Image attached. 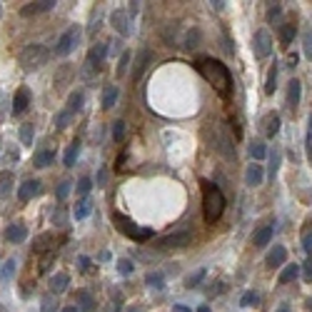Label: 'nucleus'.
Instances as JSON below:
<instances>
[{
  "instance_id": "3",
  "label": "nucleus",
  "mask_w": 312,
  "mask_h": 312,
  "mask_svg": "<svg viewBox=\"0 0 312 312\" xmlns=\"http://www.w3.org/2000/svg\"><path fill=\"white\" fill-rule=\"evenodd\" d=\"M113 222H115V227L123 232L125 238H130V240H135V243H147V240H152V230H150V227H140L137 222H132L130 217H125L123 212H113Z\"/></svg>"
},
{
  "instance_id": "31",
  "label": "nucleus",
  "mask_w": 312,
  "mask_h": 312,
  "mask_svg": "<svg viewBox=\"0 0 312 312\" xmlns=\"http://www.w3.org/2000/svg\"><path fill=\"white\" fill-rule=\"evenodd\" d=\"M83 100H85V98H83V93H80V90H72V93H70V98H67V110H70L72 115H75V113H80V110H83Z\"/></svg>"
},
{
  "instance_id": "48",
  "label": "nucleus",
  "mask_w": 312,
  "mask_h": 312,
  "mask_svg": "<svg viewBox=\"0 0 312 312\" xmlns=\"http://www.w3.org/2000/svg\"><path fill=\"white\" fill-rule=\"evenodd\" d=\"M302 277H305V282H312V257L302 262Z\"/></svg>"
},
{
  "instance_id": "50",
  "label": "nucleus",
  "mask_w": 312,
  "mask_h": 312,
  "mask_svg": "<svg viewBox=\"0 0 312 312\" xmlns=\"http://www.w3.org/2000/svg\"><path fill=\"white\" fill-rule=\"evenodd\" d=\"M127 62H130V53H123V55H120V62H118V75H125Z\"/></svg>"
},
{
  "instance_id": "22",
  "label": "nucleus",
  "mask_w": 312,
  "mask_h": 312,
  "mask_svg": "<svg viewBox=\"0 0 312 312\" xmlns=\"http://www.w3.org/2000/svg\"><path fill=\"white\" fill-rule=\"evenodd\" d=\"M118 95H120V88H118V85H108V88L103 90V100H100V105H103V110H110V108L115 105V100H118Z\"/></svg>"
},
{
  "instance_id": "39",
  "label": "nucleus",
  "mask_w": 312,
  "mask_h": 312,
  "mask_svg": "<svg viewBox=\"0 0 312 312\" xmlns=\"http://www.w3.org/2000/svg\"><path fill=\"white\" fill-rule=\"evenodd\" d=\"M90 187H93V180L85 175V178H80V180H77V187H75V190H77V195H80V197H88Z\"/></svg>"
},
{
  "instance_id": "36",
  "label": "nucleus",
  "mask_w": 312,
  "mask_h": 312,
  "mask_svg": "<svg viewBox=\"0 0 312 312\" xmlns=\"http://www.w3.org/2000/svg\"><path fill=\"white\" fill-rule=\"evenodd\" d=\"M202 277H205V267H200V270H195V272H192V275H190V277H187V280H185V285H187V287H190V290H192V287H197V285L202 282Z\"/></svg>"
},
{
  "instance_id": "10",
  "label": "nucleus",
  "mask_w": 312,
  "mask_h": 312,
  "mask_svg": "<svg viewBox=\"0 0 312 312\" xmlns=\"http://www.w3.org/2000/svg\"><path fill=\"white\" fill-rule=\"evenodd\" d=\"M25 238H28V230H25V225H20V222H13V225H8V227H5V240H8V243H13V245H20V243H25Z\"/></svg>"
},
{
  "instance_id": "5",
  "label": "nucleus",
  "mask_w": 312,
  "mask_h": 312,
  "mask_svg": "<svg viewBox=\"0 0 312 312\" xmlns=\"http://www.w3.org/2000/svg\"><path fill=\"white\" fill-rule=\"evenodd\" d=\"M205 132H212V140H210V145L217 150V152H222L227 160H232L235 158V145H232V140L227 137V132L222 130V127H217V125H212V130L207 127Z\"/></svg>"
},
{
  "instance_id": "45",
  "label": "nucleus",
  "mask_w": 312,
  "mask_h": 312,
  "mask_svg": "<svg viewBox=\"0 0 312 312\" xmlns=\"http://www.w3.org/2000/svg\"><path fill=\"white\" fill-rule=\"evenodd\" d=\"M280 13H282V5L280 3H270L267 5V20H277Z\"/></svg>"
},
{
  "instance_id": "32",
  "label": "nucleus",
  "mask_w": 312,
  "mask_h": 312,
  "mask_svg": "<svg viewBox=\"0 0 312 312\" xmlns=\"http://www.w3.org/2000/svg\"><path fill=\"white\" fill-rule=\"evenodd\" d=\"M265 155H267L265 142H262V140H252V142H250V158H252V160H262Z\"/></svg>"
},
{
  "instance_id": "46",
  "label": "nucleus",
  "mask_w": 312,
  "mask_h": 312,
  "mask_svg": "<svg viewBox=\"0 0 312 312\" xmlns=\"http://www.w3.org/2000/svg\"><path fill=\"white\" fill-rule=\"evenodd\" d=\"M118 270H120V275H130V272L135 270V265H132V262H130L127 257H123V260L118 262Z\"/></svg>"
},
{
  "instance_id": "63",
  "label": "nucleus",
  "mask_w": 312,
  "mask_h": 312,
  "mask_svg": "<svg viewBox=\"0 0 312 312\" xmlns=\"http://www.w3.org/2000/svg\"><path fill=\"white\" fill-rule=\"evenodd\" d=\"M127 312H137V310H127Z\"/></svg>"
},
{
  "instance_id": "49",
  "label": "nucleus",
  "mask_w": 312,
  "mask_h": 312,
  "mask_svg": "<svg viewBox=\"0 0 312 312\" xmlns=\"http://www.w3.org/2000/svg\"><path fill=\"white\" fill-rule=\"evenodd\" d=\"M302 50H305V55L307 58H312V33H305V38H302Z\"/></svg>"
},
{
  "instance_id": "26",
  "label": "nucleus",
  "mask_w": 312,
  "mask_h": 312,
  "mask_svg": "<svg viewBox=\"0 0 312 312\" xmlns=\"http://www.w3.org/2000/svg\"><path fill=\"white\" fill-rule=\"evenodd\" d=\"M75 300H77L80 310H85V312H90L95 307V297H93L88 290H77V292H75Z\"/></svg>"
},
{
  "instance_id": "53",
  "label": "nucleus",
  "mask_w": 312,
  "mask_h": 312,
  "mask_svg": "<svg viewBox=\"0 0 312 312\" xmlns=\"http://www.w3.org/2000/svg\"><path fill=\"white\" fill-rule=\"evenodd\" d=\"M305 145H312V113L307 118V137H305Z\"/></svg>"
},
{
  "instance_id": "33",
  "label": "nucleus",
  "mask_w": 312,
  "mask_h": 312,
  "mask_svg": "<svg viewBox=\"0 0 312 312\" xmlns=\"http://www.w3.org/2000/svg\"><path fill=\"white\" fill-rule=\"evenodd\" d=\"M302 250L307 257H312V222H307L302 230Z\"/></svg>"
},
{
  "instance_id": "59",
  "label": "nucleus",
  "mask_w": 312,
  "mask_h": 312,
  "mask_svg": "<svg viewBox=\"0 0 312 312\" xmlns=\"http://www.w3.org/2000/svg\"><path fill=\"white\" fill-rule=\"evenodd\" d=\"M307 158H310V163H312V145H307Z\"/></svg>"
},
{
  "instance_id": "21",
  "label": "nucleus",
  "mask_w": 312,
  "mask_h": 312,
  "mask_svg": "<svg viewBox=\"0 0 312 312\" xmlns=\"http://www.w3.org/2000/svg\"><path fill=\"white\" fill-rule=\"evenodd\" d=\"M67 285H70V275H67V272H55V275L50 277V290H53L55 295H62V292L67 290Z\"/></svg>"
},
{
  "instance_id": "43",
  "label": "nucleus",
  "mask_w": 312,
  "mask_h": 312,
  "mask_svg": "<svg viewBox=\"0 0 312 312\" xmlns=\"http://www.w3.org/2000/svg\"><path fill=\"white\" fill-rule=\"evenodd\" d=\"M123 137H125V120H115L113 123V140L120 142Z\"/></svg>"
},
{
  "instance_id": "12",
  "label": "nucleus",
  "mask_w": 312,
  "mask_h": 312,
  "mask_svg": "<svg viewBox=\"0 0 312 312\" xmlns=\"http://www.w3.org/2000/svg\"><path fill=\"white\" fill-rule=\"evenodd\" d=\"M28 108H30V90L28 88H20L15 93V100H13V115H23Z\"/></svg>"
},
{
  "instance_id": "38",
  "label": "nucleus",
  "mask_w": 312,
  "mask_h": 312,
  "mask_svg": "<svg viewBox=\"0 0 312 312\" xmlns=\"http://www.w3.org/2000/svg\"><path fill=\"white\" fill-rule=\"evenodd\" d=\"M280 158H282V152L275 147L272 150V155H270V178H275L277 175V168H280Z\"/></svg>"
},
{
  "instance_id": "51",
  "label": "nucleus",
  "mask_w": 312,
  "mask_h": 312,
  "mask_svg": "<svg viewBox=\"0 0 312 312\" xmlns=\"http://www.w3.org/2000/svg\"><path fill=\"white\" fill-rule=\"evenodd\" d=\"M77 265H80V270H83V272H90V265H93V262H90V257L80 255V257H77Z\"/></svg>"
},
{
  "instance_id": "18",
  "label": "nucleus",
  "mask_w": 312,
  "mask_h": 312,
  "mask_svg": "<svg viewBox=\"0 0 312 312\" xmlns=\"http://www.w3.org/2000/svg\"><path fill=\"white\" fill-rule=\"evenodd\" d=\"M262 178H265V173H262V165H257V163L248 165V170H245V183H248L250 187L262 185Z\"/></svg>"
},
{
  "instance_id": "40",
  "label": "nucleus",
  "mask_w": 312,
  "mask_h": 312,
  "mask_svg": "<svg viewBox=\"0 0 312 312\" xmlns=\"http://www.w3.org/2000/svg\"><path fill=\"white\" fill-rule=\"evenodd\" d=\"M70 120H72V113H70V110H62V113L55 115V127H58V130H65Z\"/></svg>"
},
{
  "instance_id": "47",
  "label": "nucleus",
  "mask_w": 312,
  "mask_h": 312,
  "mask_svg": "<svg viewBox=\"0 0 312 312\" xmlns=\"http://www.w3.org/2000/svg\"><path fill=\"white\" fill-rule=\"evenodd\" d=\"M197 40H200V30H190L185 40V48H197Z\"/></svg>"
},
{
  "instance_id": "19",
  "label": "nucleus",
  "mask_w": 312,
  "mask_h": 312,
  "mask_svg": "<svg viewBox=\"0 0 312 312\" xmlns=\"http://www.w3.org/2000/svg\"><path fill=\"white\" fill-rule=\"evenodd\" d=\"M150 50H140L137 53V58H135V67H132V83L135 80H140V75L145 72V67H147V62H150Z\"/></svg>"
},
{
  "instance_id": "55",
  "label": "nucleus",
  "mask_w": 312,
  "mask_h": 312,
  "mask_svg": "<svg viewBox=\"0 0 312 312\" xmlns=\"http://www.w3.org/2000/svg\"><path fill=\"white\" fill-rule=\"evenodd\" d=\"M173 312H192V310H190V307H185V305H175V307H173Z\"/></svg>"
},
{
  "instance_id": "7",
  "label": "nucleus",
  "mask_w": 312,
  "mask_h": 312,
  "mask_svg": "<svg viewBox=\"0 0 312 312\" xmlns=\"http://www.w3.org/2000/svg\"><path fill=\"white\" fill-rule=\"evenodd\" d=\"M77 45V28H67L58 38V45H55V53L58 55H70Z\"/></svg>"
},
{
  "instance_id": "29",
  "label": "nucleus",
  "mask_w": 312,
  "mask_h": 312,
  "mask_svg": "<svg viewBox=\"0 0 312 312\" xmlns=\"http://www.w3.org/2000/svg\"><path fill=\"white\" fill-rule=\"evenodd\" d=\"M145 285L150 287V290H163L165 287V275L163 272H147V277H145Z\"/></svg>"
},
{
  "instance_id": "61",
  "label": "nucleus",
  "mask_w": 312,
  "mask_h": 312,
  "mask_svg": "<svg viewBox=\"0 0 312 312\" xmlns=\"http://www.w3.org/2000/svg\"><path fill=\"white\" fill-rule=\"evenodd\" d=\"M307 312H312V297L307 300Z\"/></svg>"
},
{
  "instance_id": "34",
  "label": "nucleus",
  "mask_w": 312,
  "mask_h": 312,
  "mask_svg": "<svg viewBox=\"0 0 312 312\" xmlns=\"http://www.w3.org/2000/svg\"><path fill=\"white\" fill-rule=\"evenodd\" d=\"M33 137H35V127H33V123H25L20 127V142L23 145H33Z\"/></svg>"
},
{
  "instance_id": "20",
  "label": "nucleus",
  "mask_w": 312,
  "mask_h": 312,
  "mask_svg": "<svg viewBox=\"0 0 312 312\" xmlns=\"http://www.w3.org/2000/svg\"><path fill=\"white\" fill-rule=\"evenodd\" d=\"M262 130H265L267 137H275L280 132V115L277 113H267L265 120H262Z\"/></svg>"
},
{
  "instance_id": "58",
  "label": "nucleus",
  "mask_w": 312,
  "mask_h": 312,
  "mask_svg": "<svg viewBox=\"0 0 312 312\" xmlns=\"http://www.w3.org/2000/svg\"><path fill=\"white\" fill-rule=\"evenodd\" d=\"M197 312H210V307H207V305H202V307H197Z\"/></svg>"
},
{
  "instance_id": "17",
  "label": "nucleus",
  "mask_w": 312,
  "mask_h": 312,
  "mask_svg": "<svg viewBox=\"0 0 312 312\" xmlns=\"http://www.w3.org/2000/svg\"><path fill=\"white\" fill-rule=\"evenodd\" d=\"M285 260H287V250L280 248V245H275V248L267 252V257H265V262H267V267H270V270H272V267L285 265Z\"/></svg>"
},
{
  "instance_id": "60",
  "label": "nucleus",
  "mask_w": 312,
  "mask_h": 312,
  "mask_svg": "<svg viewBox=\"0 0 312 312\" xmlns=\"http://www.w3.org/2000/svg\"><path fill=\"white\" fill-rule=\"evenodd\" d=\"M277 312H290V307H287V305H282V307H280Z\"/></svg>"
},
{
  "instance_id": "11",
  "label": "nucleus",
  "mask_w": 312,
  "mask_h": 312,
  "mask_svg": "<svg viewBox=\"0 0 312 312\" xmlns=\"http://www.w3.org/2000/svg\"><path fill=\"white\" fill-rule=\"evenodd\" d=\"M53 8H55L53 0H33V3H28L20 13H23L25 18H30V15H38V13H48V10H53Z\"/></svg>"
},
{
  "instance_id": "35",
  "label": "nucleus",
  "mask_w": 312,
  "mask_h": 312,
  "mask_svg": "<svg viewBox=\"0 0 312 312\" xmlns=\"http://www.w3.org/2000/svg\"><path fill=\"white\" fill-rule=\"evenodd\" d=\"M240 305H243V307H257V305H260V295H257V292H252V290L243 292Z\"/></svg>"
},
{
  "instance_id": "6",
  "label": "nucleus",
  "mask_w": 312,
  "mask_h": 312,
  "mask_svg": "<svg viewBox=\"0 0 312 312\" xmlns=\"http://www.w3.org/2000/svg\"><path fill=\"white\" fill-rule=\"evenodd\" d=\"M192 243V232L190 230H178V232H170L165 238L158 240V250H178V248H187Z\"/></svg>"
},
{
  "instance_id": "30",
  "label": "nucleus",
  "mask_w": 312,
  "mask_h": 312,
  "mask_svg": "<svg viewBox=\"0 0 312 312\" xmlns=\"http://www.w3.org/2000/svg\"><path fill=\"white\" fill-rule=\"evenodd\" d=\"M277 90V62H272V67L267 70V80H265V93L272 95Z\"/></svg>"
},
{
  "instance_id": "62",
  "label": "nucleus",
  "mask_w": 312,
  "mask_h": 312,
  "mask_svg": "<svg viewBox=\"0 0 312 312\" xmlns=\"http://www.w3.org/2000/svg\"><path fill=\"white\" fill-rule=\"evenodd\" d=\"M0 13H3V3H0Z\"/></svg>"
},
{
  "instance_id": "41",
  "label": "nucleus",
  "mask_w": 312,
  "mask_h": 312,
  "mask_svg": "<svg viewBox=\"0 0 312 312\" xmlns=\"http://www.w3.org/2000/svg\"><path fill=\"white\" fill-rule=\"evenodd\" d=\"M10 183H13V173L5 170V173L0 175V195H8V192H10Z\"/></svg>"
},
{
  "instance_id": "42",
  "label": "nucleus",
  "mask_w": 312,
  "mask_h": 312,
  "mask_svg": "<svg viewBox=\"0 0 312 312\" xmlns=\"http://www.w3.org/2000/svg\"><path fill=\"white\" fill-rule=\"evenodd\" d=\"M15 275V260H5V265H3V282H10V277Z\"/></svg>"
},
{
  "instance_id": "23",
  "label": "nucleus",
  "mask_w": 312,
  "mask_h": 312,
  "mask_svg": "<svg viewBox=\"0 0 312 312\" xmlns=\"http://www.w3.org/2000/svg\"><path fill=\"white\" fill-rule=\"evenodd\" d=\"M77 155H80V140H72V142L67 145L65 155H62V165H65V168H72L75 160H77Z\"/></svg>"
},
{
  "instance_id": "56",
  "label": "nucleus",
  "mask_w": 312,
  "mask_h": 312,
  "mask_svg": "<svg viewBox=\"0 0 312 312\" xmlns=\"http://www.w3.org/2000/svg\"><path fill=\"white\" fill-rule=\"evenodd\" d=\"M105 175H108V170H105V168H103V170H100V178H98V183H100V185H103V183H105Z\"/></svg>"
},
{
  "instance_id": "4",
  "label": "nucleus",
  "mask_w": 312,
  "mask_h": 312,
  "mask_svg": "<svg viewBox=\"0 0 312 312\" xmlns=\"http://www.w3.org/2000/svg\"><path fill=\"white\" fill-rule=\"evenodd\" d=\"M48 58H50V53H48L45 45L30 43V45H25L23 53H20V65H23L25 70H38V67H43V65L48 62Z\"/></svg>"
},
{
  "instance_id": "54",
  "label": "nucleus",
  "mask_w": 312,
  "mask_h": 312,
  "mask_svg": "<svg viewBox=\"0 0 312 312\" xmlns=\"http://www.w3.org/2000/svg\"><path fill=\"white\" fill-rule=\"evenodd\" d=\"M287 65H290V67H295V65H297V55H295V53H290V58H287Z\"/></svg>"
},
{
  "instance_id": "1",
  "label": "nucleus",
  "mask_w": 312,
  "mask_h": 312,
  "mask_svg": "<svg viewBox=\"0 0 312 312\" xmlns=\"http://www.w3.org/2000/svg\"><path fill=\"white\" fill-rule=\"evenodd\" d=\"M197 70H200V75H202L225 100L230 98V93H232V77H230L227 65H222L220 60H212V58H202V60H197Z\"/></svg>"
},
{
  "instance_id": "15",
  "label": "nucleus",
  "mask_w": 312,
  "mask_h": 312,
  "mask_svg": "<svg viewBox=\"0 0 312 312\" xmlns=\"http://www.w3.org/2000/svg\"><path fill=\"white\" fill-rule=\"evenodd\" d=\"M108 43H98V45H93L90 48V53H88V65H93V67H100L103 60H105V55H108Z\"/></svg>"
},
{
  "instance_id": "52",
  "label": "nucleus",
  "mask_w": 312,
  "mask_h": 312,
  "mask_svg": "<svg viewBox=\"0 0 312 312\" xmlns=\"http://www.w3.org/2000/svg\"><path fill=\"white\" fill-rule=\"evenodd\" d=\"M70 187H72V183H60V185H58V190H55V195H58V197L62 200V197L70 192Z\"/></svg>"
},
{
  "instance_id": "44",
  "label": "nucleus",
  "mask_w": 312,
  "mask_h": 312,
  "mask_svg": "<svg viewBox=\"0 0 312 312\" xmlns=\"http://www.w3.org/2000/svg\"><path fill=\"white\" fill-rule=\"evenodd\" d=\"M43 312H58V300L53 295H45L43 297Z\"/></svg>"
},
{
  "instance_id": "37",
  "label": "nucleus",
  "mask_w": 312,
  "mask_h": 312,
  "mask_svg": "<svg viewBox=\"0 0 312 312\" xmlns=\"http://www.w3.org/2000/svg\"><path fill=\"white\" fill-rule=\"evenodd\" d=\"M48 243H55V240H53V235H40V238L35 240L33 250H35V252H40V250H50V252H53V248H50Z\"/></svg>"
},
{
  "instance_id": "9",
  "label": "nucleus",
  "mask_w": 312,
  "mask_h": 312,
  "mask_svg": "<svg viewBox=\"0 0 312 312\" xmlns=\"http://www.w3.org/2000/svg\"><path fill=\"white\" fill-rule=\"evenodd\" d=\"M110 23H113V28L118 30V35H123L127 38L130 35V18H127V13L125 10H113V15H110Z\"/></svg>"
},
{
  "instance_id": "25",
  "label": "nucleus",
  "mask_w": 312,
  "mask_h": 312,
  "mask_svg": "<svg viewBox=\"0 0 312 312\" xmlns=\"http://www.w3.org/2000/svg\"><path fill=\"white\" fill-rule=\"evenodd\" d=\"M53 160H55V150H40V152H35L33 165L35 168H48V165H53Z\"/></svg>"
},
{
  "instance_id": "57",
  "label": "nucleus",
  "mask_w": 312,
  "mask_h": 312,
  "mask_svg": "<svg viewBox=\"0 0 312 312\" xmlns=\"http://www.w3.org/2000/svg\"><path fill=\"white\" fill-rule=\"evenodd\" d=\"M62 312H77V307H72V305H67V307H65V310Z\"/></svg>"
},
{
  "instance_id": "24",
  "label": "nucleus",
  "mask_w": 312,
  "mask_h": 312,
  "mask_svg": "<svg viewBox=\"0 0 312 312\" xmlns=\"http://www.w3.org/2000/svg\"><path fill=\"white\" fill-rule=\"evenodd\" d=\"M300 272H302V265H295V262H292V265H285V270L280 272L277 282H280V285H287V282H292Z\"/></svg>"
},
{
  "instance_id": "28",
  "label": "nucleus",
  "mask_w": 312,
  "mask_h": 312,
  "mask_svg": "<svg viewBox=\"0 0 312 312\" xmlns=\"http://www.w3.org/2000/svg\"><path fill=\"white\" fill-rule=\"evenodd\" d=\"M90 210H93V202H90L88 197H83V200L75 205V210H72V217H75V220H85V217L90 215Z\"/></svg>"
},
{
  "instance_id": "13",
  "label": "nucleus",
  "mask_w": 312,
  "mask_h": 312,
  "mask_svg": "<svg viewBox=\"0 0 312 312\" xmlns=\"http://www.w3.org/2000/svg\"><path fill=\"white\" fill-rule=\"evenodd\" d=\"M272 232H275V222H265V225L252 235V245H255V248H265V245L272 240Z\"/></svg>"
},
{
  "instance_id": "16",
  "label": "nucleus",
  "mask_w": 312,
  "mask_h": 312,
  "mask_svg": "<svg viewBox=\"0 0 312 312\" xmlns=\"http://www.w3.org/2000/svg\"><path fill=\"white\" fill-rule=\"evenodd\" d=\"M300 98H302V83L292 77V80L287 83V105L295 110V108L300 105Z\"/></svg>"
},
{
  "instance_id": "2",
  "label": "nucleus",
  "mask_w": 312,
  "mask_h": 312,
  "mask_svg": "<svg viewBox=\"0 0 312 312\" xmlns=\"http://www.w3.org/2000/svg\"><path fill=\"white\" fill-rule=\"evenodd\" d=\"M202 187V215H205V222H217L222 217V210H225V197L220 192V187H215L210 180H200Z\"/></svg>"
},
{
  "instance_id": "14",
  "label": "nucleus",
  "mask_w": 312,
  "mask_h": 312,
  "mask_svg": "<svg viewBox=\"0 0 312 312\" xmlns=\"http://www.w3.org/2000/svg\"><path fill=\"white\" fill-rule=\"evenodd\" d=\"M38 192H40V183L38 180H25L23 185L18 187V200L20 202H30Z\"/></svg>"
},
{
  "instance_id": "27",
  "label": "nucleus",
  "mask_w": 312,
  "mask_h": 312,
  "mask_svg": "<svg viewBox=\"0 0 312 312\" xmlns=\"http://www.w3.org/2000/svg\"><path fill=\"white\" fill-rule=\"evenodd\" d=\"M295 35H297V25L285 23V25L280 28V43H282V45H290V43L295 40Z\"/></svg>"
},
{
  "instance_id": "8",
  "label": "nucleus",
  "mask_w": 312,
  "mask_h": 312,
  "mask_svg": "<svg viewBox=\"0 0 312 312\" xmlns=\"http://www.w3.org/2000/svg\"><path fill=\"white\" fill-rule=\"evenodd\" d=\"M255 53H257V58H270L272 55V35L265 28L255 33Z\"/></svg>"
}]
</instances>
